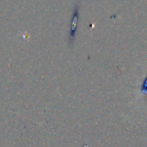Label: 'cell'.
Returning <instances> with one entry per match:
<instances>
[{
	"mask_svg": "<svg viewBox=\"0 0 147 147\" xmlns=\"http://www.w3.org/2000/svg\"><path fill=\"white\" fill-rule=\"evenodd\" d=\"M77 20H78V12H76L75 15H74V19H73V21H72L73 24H72V26H71V35H72V34L75 33L76 24H77V22H78Z\"/></svg>",
	"mask_w": 147,
	"mask_h": 147,
	"instance_id": "cell-1",
	"label": "cell"
}]
</instances>
